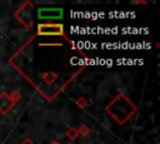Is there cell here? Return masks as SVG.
Masks as SVG:
<instances>
[{"label":"cell","instance_id":"cell-1","mask_svg":"<svg viewBox=\"0 0 160 144\" xmlns=\"http://www.w3.org/2000/svg\"><path fill=\"white\" fill-rule=\"evenodd\" d=\"M136 108L135 105L124 95V94H119L108 106H106V111L108 114L116 120L118 123L122 124L125 123L134 113H135Z\"/></svg>","mask_w":160,"mask_h":144},{"label":"cell","instance_id":"cell-2","mask_svg":"<svg viewBox=\"0 0 160 144\" xmlns=\"http://www.w3.org/2000/svg\"><path fill=\"white\" fill-rule=\"evenodd\" d=\"M38 18L40 20H59L62 18L61 8H40L38 10Z\"/></svg>","mask_w":160,"mask_h":144},{"label":"cell","instance_id":"cell-3","mask_svg":"<svg viewBox=\"0 0 160 144\" xmlns=\"http://www.w3.org/2000/svg\"><path fill=\"white\" fill-rule=\"evenodd\" d=\"M38 34L39 35H62L64 26L61 24H39L38 25Z\"/></svg>","mask_w":160,"mask_h":144},{"label":"cell","instance_id":"cell-4","mask_svg":"<svg viewBox=\"0 0 160 144\" xmlns=\"http://www.w3.org/2000/svg\"><path fill=\"white\" fill-rule=\"evenodd\" d=\"M12 106H14V101L10 99L9 94L2 93L0 95V113L1 114H6Z\"/></svg>","mask_w":160,"mask_h":144},{"label":"cell","instance_id":"cell-5","mask_svg":"<svg viewBox=\"0 0 160 144\" xmlns=\"http://www.w3.org/2000/svg\"><path fill=\"white\" fill-rule=\"evenodd\" d=\"M16 16L19 18V21H21L26 28H30L31 24H32V20H31V11L29 10H25L24 8L20 9V11L16 14Z\"/></svg>","mask_w":160,"mask_h":144},{"label":"cell","instance_id":"cell-6","mask_svg":"<svg viewBox=\"0 0 160 144\" xmlns=\"http://www.w3.org/2000/svg\"><path fill=\"white\" fill-rule=\"evenodd\" d=\"M41 78H42V80H44L46 84H51V83H54V80L56 79V74L52 73V71H46V73H44V74L41 75Z\"/></svg>","mask_w":160,"mask_h":144},{"label":"cell","instance_id":"cell-7","mask_svg":"<svg viewBox=\"0 0 160 144\" xmlns=\"http://www.w3.org/2000/svg\"><path fill=\"white\" fill-rule=\"evenodd\" d=\"M78 135H79V130L75 129V128H70V129L66 130V136H68L70 140H74Z\"/></svg>","mask_w":160,"mask_h":144},{"label":"cell","instance_id":"cell-8","mask_svg":"<svg viewBox=\"0 0 160 144\" xmlns=\"http://www.w3.org/2000/svg\"><path fill=\"white\" fill-rule=\"evenodd\" d=\"M9 96H10V99H11V100L14 101V104H15V103H16V101H18V100H19V99L21 98V95H20V94H19L18 91H12V93H11V94H10Z\"/></svg>","mask_w":160,"mask_h":144},{"label":"cell","instance_id":"cell-9","mask_svg":"<svg viewBox=\"0 0 160 144\" xmlns=\"http://www.w3.org/2000/svg\"><path fill=\"white\" fill-rule=\"evenodd\" d=\"M79 134H81V135H88L89 134V128L86 126V125H81L80 126V129H79Z\"/></svg>","mask_w":160,"mask_h":144},{"label":"cell","instance_id":"cell-10","mask_svg":"<svg viewBox=\"0 0 160 144\" xmlns=\"http://www.w3.org/2000/svg\"><path fill=\"white\" fill-rule=\"evenodd\" d=\"M21 144H34V143H32V141H31L30 139H25V140H24V141H22Z\"/></svg>","mask_w":160,"mask_h":144},{"label":"cell","instance_id":"cell-11","mask_svg":"<svg viewBox=\"0 0 160 144\" xmlns=\"http://www.w3.org/2000/svg\"><path fill=\"white\" fill-rule=\"evenodd\" d=\"M51 144H59V143H58V141H56V140H54V141H52V143H51Z\"/></svg>","mask_w":160,"mask_h":144},{"label":"cell","instance_id":"cell-12","mask_svg":"<svg viewBox=\"0 0 160 144\" xmlns=\"http://www.w3.org/2000/svg\"><path fill=\"white\" fill-rule=\"evenodd\" d=\"M68 144H71V143H68Z\"/></svg>","mask_w":160,"mask_h":144}]
</instances>
